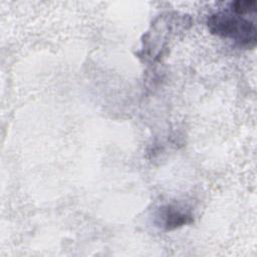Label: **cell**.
I'll use <instances>...</instances> for the list:
<instances>
[{
    "instance_id": "cell-1",
    "label": "cell",
    "mask_w": 257,
    "mask_h": 257,
    "mask_svg": "<svg viewBox=\"0 0 257 257\" xmlns=\"http://www.w3.org/2000/svg\"><path fill=\"white\" fill-rule=\"evenodd\" d=\"M208 28L212 34L231 38L240 46L253 47L256 44V26L253 22L229 12H217L209 16Z\"/></svg>"
},
{
    "instance_id": "cell-3",
    "label": "cell",
    "mask_w": 257,
    "mask_h": 257,
    "mask_svg": "<svg viewBox=\"0 0 257 257\" xmlns=\"http://www.w3.org/2000/svg\"><path fill=\"white\" fill-rule=\"evenodd\" d=\"M256 1L255 0H245V1H235L231 3V11L232 13L242 16L247 13H251L256 9Z\"/></svg>"
},
{
    "instance_id": "cell-2",
    "label": "cell",
    "mask_w": 257,
    "mask_h": 257,
    "mask_svg": "<svg viewBox=\"0 0 257 257\" xmlns=\"http://www.w3.org/2000/svg\"><path fill=\"white\" fill-rule=\"evenodd\" d=\"M162 218L164 224L163 226L166 230H173L192 222V217L189 214L170 206L164 209L162 213Z\"/></svg>"
}]
</instances>
